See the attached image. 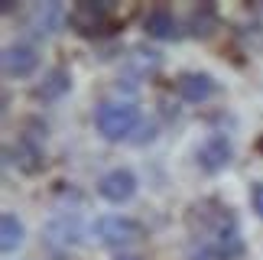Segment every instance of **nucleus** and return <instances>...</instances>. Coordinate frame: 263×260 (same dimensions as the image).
I'll use <instances>...</instances> for the list:
<instances>
[{
	"label": "nucleus",
	"mask_w": 263,
	"mask_h": 260,
	"mask_svg": "<svg viewBox=\"0 0 263 260\" xmlns=\"http://www.w3.org/2000/svg\"><path fill=\"white\" fill-rule=\"evenodd\" d=\"M189 237L198 244H215L218 251H224L231 260L244 254V237H240L237 215L231 212L221 198H198L185 215Z\"/></svg>",
	"instance_id": "1"
},
{
	"label": "nucleus",
	"mask_w": 263,
	"mask_h": 260,
	"mask_svg": "<svg viewBox=\"0 0 263 260\" xmlns=\"http://www.w3.org/2000/svg\"><path fill=\"white\" fill-rule=\"evenodd\" d=\"M95 124L104 140H134L130 134L140 127V107L130 98H107L98 104Z\"/></svg>",
	"instance_id": "2"
},
{
	"label": "nucleus",
	"mask_w": 263,
	"mask_h": 260,
	"mask_svg": "<svg viewBox=\"0 0 263 260\" xmlns=\"http://www.w3.org/2000/svg\"><path fill=\"white\" fill-rule=\"evenodd\" d=\"M91 234L107 247H130L143 237V225L127 215H101L91 225Z\"/></svg>",
	"instance_id": "3"
},
{
	"label": "nucleus",
	"mask_w": 263,
	"mask_h": 260,
	"mask_svg": "<svg viewBox=\"0 0 263 260\" xmlns=\"http://www.w3.org/2000/svg\"><path fill=\"white\" fill-rule=\"evenodd\" d=\"M110 16H114V7L104 4V0H82L68 10V26L82 36H98L110 26Z\"/></svg>",
	"instance_id": "4"
},
{
	"label": "nucleus",
	"mask_w": 263,
	"mask_h": 260,
	"mask_svg": "<svg viewBox=\"0 0 263 260\" xmlns=\"http://www.w3.org/2000/svg\"><path fill=\"white\" fill-rule=\"evenodd\" d=\"M231 159H234V146H231V140L224 134H208L195 150V163H198L201 173H208V176L228 169Z\"/></svg>",
	"instance_id": "5"
},
{
	"label": "nucleus",
	"mask_w": 263,
	"mask_h": 260,
	"mask_svg": "<svg viewBox=\"0 0 263 260\" xmlns=\"http://www.w3.org/2000/svg\"><path fill=\"white\" fill-rule=\"evenodd\" d=\"M134 192H137V176L130 173V169H124V166L107 169V173L98 179V195L104 198V202H110V205L130 202Z\"/></svg>",
	"instance_id": "6"
},
{
	"label": "nucleus",
	"mask_w": 263,
	"mask_h": 260,
	"mask_svg": "<svg viewBox=\"0 0 263 260\" xmlns=\"http://www.w3.org/2000/svg\"><path fill=\"white\" fill-rule=\"evenodd\" d=\"M176 91H179L182 101L201 104V101H208V98L218 95V82L208 72H182L176 78Z\"/></svg>",
	"instance_id": "7"
},
{
	"label": "nucleus",
	"mask_w": 263,
	"mask_h": 260,
	"mask_svg": "<svg viewBox=\"0 0 263 260\" xmlns=\"http://www.w3.org/2000/svg\"><path fill=\"white\" fill-rule=\"evenodd\" d=\"M4 156H7V166H16L20 173H26V176H36L39 169H43V150H39L36 140L20 137L16 143H7Z\"/></svg>",
	"instance_id": "8"
},
{
	"label": "nucleus",
	"mask_w": 263,
	"mask_h": 260,
	"mask_svg": "<svg viewBox=\"0 0 263 260\" xmlns=\"http://www.w3.org/2000/svg\"><path fill=\"white\" fill-rule=\"evenodd\" d=\"M39 68V52L29 43H13L4 49V72L10 78H29Z\"/></svg>",
	"instance_id": "9"
},
{
	"label": "nucleus",
	"mask_w": 263,
	"mask_h": 260,
	"mask_svg": "<svg viewBox=\"0 0 263 260\" xmlns=\"http://www.w3.org/2000/svg\"><path fill=\"white\" fill-rule=\"evenodd\" d=\"M65 20H68V13L59 4H36L26 16V29L33 36H52Z\"/></svg>",
	"instance_id": "10"
},
{
	"label": "nucleus",
	"mask_w": 263,
	"mask_h": 260,
	"mask_svg": "<svg viewBox=\"0 0 263 260\" xmlns=\"http://www.w3.org/2000/svg\"><path fill=\"white\" fill-rule=\"evenodd\" d=\"M143 29H146V36L163 39V43H173V39H179V36H182V23L176 20L173 10H166V7L149 10L146 20H143Z\"/></svg>",
	"instance_id": "11"
},
{
	"label": "nucleus",
	"mask_w": 263,
	"mask_h": 260,
	"mask_svg": "<svg viewBox=\"0 0 263 260\" xmlns=\"http://www.w3.org/2000/svg\"><path fill=\"white\" fill-rule=\"evenodd\" d=\"M68 88H72V75L65 72V68H49L46 78H43V85H36V98L39 101H59Z\"/></svg>",
	"instance_id": "12"
},
{
	"label": "nucleus",
	"mask_w": 263,
	"mask_h": 260,
	"mask_svg": "<svg viewBox=\"0 0 263 260\" xmlns=\"http://www.w3.org/2000/svg\"><path fill=\"white\" fill-rule=\"evenodd\" d=\"M215 26H218V10L211 7V4H198V7L189 13V20H185L189 36H195V39L211 36V33H215Z\"/></svg>",
	"instance_id": "13"
},
{
	"label": "nucleus",
	"mask_w": 263,
	"mask_h": 260,
	"mask_svg": "<svg viewBox=\"0 0 263 260\" xmlns=\"http://www.w3.org/2000/svg\"><path fill=\"white\" fill-rule=\"evenodd\" d=\"M23 237H26L23 221L13 212H4V218H0V247H4V254H13L23 244Z\"/></svg>",
	"instance_id": "14"
},
{
	"label": "nucleus",
	"mask_w": 263,
	"mask_h": 260,
	"mask_svg": "<svg viewBox=\"0 0 263 260\" xmlns=\"http://www.w3.org/2000/svg\"><path fill=\"white\" fill-rule=\"evenodd\" d=\"M130 65L137 68V75H153L159 68V52H153V49H134Z\"/></svg>",
	"instance_id": "15"
},
{
	"label": "nucleus",
	"mask_w": 263,
	"mask_h": 260,
	"mask_svg": "<svg viewBox=\"0 0 263 260\" xmlns=\"http://www.w3.org/2000/svg\"><path fill=\"white\" fill-rule=\"evenodd\" d=\"M189 260H231L224 251H218L215 244H198L189 241Z\"/></svg>",
	"instance_id": "16"
},
{
	"label": "nucleus",
	"mask_w": 263,
	"mask_h": 260,
	"mask_svg": "<svg viewBox=\"0 0 263 260\" xmlns=\"http://www.w3.org/2000/svg\"><path fill=\"white\" fill-rule=\"evenodd\" d=\"M250 205H254V212L263 218V182H254V189H250Z\"/></svg>",
	"instance_id": "17"
},
{
	"label": "nucleus",
	"mask_w": 263,
	"mask_h": 260,
	"mask_svg": "<svg viewBox=\"0 0 263 260\" xmlns=\"http://www.w3.org/2000/svg\"><path fill=\"white\" fill-rule=\"evenodd\" d=\"M137 130H140V137L134 140V143H137V146H143V143H149V140H153V137H156V124H140Z\"/></svg>",
	"instance_id": "18"
},
{
	"label": "nucleus",
	"mask_w": 263,
	"mask_h": 260,
	"mask_svg": "<svg viewBox=\"0 0 263 260\" xmlns=\"http://www.w3.org/2000/svg\"><path fill=\"white\" fill-rule=\"evenodd\" d=\"M254 20H257V26L263 29V4H257V10H254Z\"/></svg>",
	"instance_id": "19"
},
{
	"label": "nucleus",
	"mask_w": 263,
	"mask_h": 260,
	"mask_svg": "<svg viewBox=\"0 0 263 260\" xmlns=\"http://www.w3.org/2000/svg\"><path fill=\"white\" fill-rule=\"evenodd\" d=\"M117 260H140V257H134V254H117Z\"/></svg>",
	"instance_id": "20"
}]
</instances>
